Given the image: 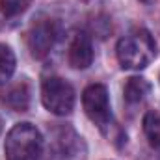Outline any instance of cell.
I'll use <instances>...</instances> for the list:
<instances>
[{
  "label": "cell",
  "mask_w": 160,
  "mask_h": 160,
  "mask_svg": "<svg viewBox=\"0 0 160 160\" xmlns=\"http://www.w3.org/2000/svg\"><path fill=\"white\" fill-rule=\"evenodd\" d=\"M116 54L123 69H143L153 62L157 43L145 28H138L121 38L116 47Z\"/></svg>",
  "instance_id": "cell-1"
},
{
  "label": "cell",
  "mask_w": 160,
  "mask_h": 160,
  "mask_svg": "<svg viewBox=\"0 0 160 160\" xmlns=\"http://www.w3.org/2000/svg\"><path fill=\"white\" fill-rule=\"evenodd\" d=\"M8 160H39L43 155V136L32 123H17L6 136Z\"/></svg>",
  "instance_id": "cell-2"
},
{
  "label": "cell",
  "mask_w": 160,
  "mask_h": 160,
  "mask_svg": "<svg viewBox=\"0 0 160 160\" xmlns=\"http://www.w3.org/2000/svg\"><path fill=\"white\" fill-rule=\"evenodd\" d=\"M82 106H84L86 116L101 128L102 134H106L110 138L112 136V128L116 127V123L112 119L110 99H108L106 86H102V84L88 86L84 89V93H82Z\"/></svg>",
  "instance_id": "cell-3"
},
{
  "label": "cell",
  "mask_w": 160,
  "mask_h": 160,
  "mask_svg": "<svg viewBox=\"0 0 160 160\" xmlns=\"http://www.w3.org/2000/svg\"><path fill=\"white\" fill-rule=\"evenodd\" d=\"M41 101L50 114L65 116L75 106V89L67 80L48 77L41 84Z\"/></svg>",
  "instance_id": "cell-4"
},
{
  "label": "cell",
  "mask_w": 160,
  "mask_h": 160,
  "mask_svg": "<svg viewBox=\"0 0 160 160\" xmlns=\"http://www.w3.org/2000/svg\"><path fill=\"white\" fill-rule=\"evenodd\" d=\"M50 155L54 160H84L86 145L75 128L60 125L50 132Z\"/></svg>",
  "instance_id": "cell-5"
},
{
  "label": "cell",
  "mask_w": 160,
  "mask_h": 160,
  "mask_svg": "<svg viewBox=\"0 0 160 160\" xmlns=\"http://www.w3.org/2000/svg\"><path fill=\"white\" fill-rule=\"evenodd\" d=\"M58 38H60V24L56 21H52V19L36 21L26 34V43H28L30 54L38 60H43L54 48Z\"/></svg>",
  "instance_id": "cell-6"
},
{
  "label": "cell",
  "mask_w": 160,
  "mask_h": 160,
  "mask_svg": "<svg viewBox=\"0 0 160 160\" xmlns=\"http://www.w3.org/2000/svg\"><path fill=\"white\" fill-rule=\"evenodd\" d=\"M67 60L73 69H88L93 62V45L91 38L84 32L75 34V38L69 43Z\"/></svg>",
  "instance_id": "cell-7"
},
{
  "label": "cell",
  "mask_w": 160,
  "mask_h": 160,
  "mask_svg": "<svg viewBox=\"0 0 160 160\" xmlns=\"http://www.w3.org/2000/svg\"><path fill=\"white\" fill-rule=\"evenodd\" d=\"M32 89H30V82L26 78L17 80L15 84H9L2 93H0V101L11 108L13 112H26L30 106V97Z\"/></svg>",
  "instance_id": "cell-8"
},
{
  "label": "cell",
  "mask_w": 160,
  "mask_h": 160,
  "mask_svg": "<svg viewBox=\"0 0 160 160\" xmlns=\"http://www.w3.org/2000/svg\"><path fill=\"white\" fill-rule=\"evenodd\" d=\"M151 93V84L142 77H130L123 88V99L128 106L142 104Z\"/></svg>",
  "instance_id": "cell-9"
},
{
  "label": "cell",
  "mask_w": 160,
  "mask_h": 160,
  "mask_svg": "<svg viewBox=\"0 0 160 160\" xmlns=\"http://www.w3.org/2000/svg\"><path fill=\"white\" fill-rule=\"evenodd\" d=\"M143 132H145V138L149 140L151 147L160 151V114L158 112H147L143 116Z\"/></svg>",
  "instance_id": "cell-10"
},
{
  "label": "cell",
  "mask_w": 160,
  "mask_h": 160,
  "mask_svg": "<svg viewBox=\"0 0 160 160\" xmlns=\"http://www.w3.org/2000/svg\"><path fill=\"white\" fill-rule=\"evenodd\" d=\"M15 73V54L8 45L0 43V86L8 84Z\"/></svg>",
  "instance_id": "cell-11"
},
{
  "label": "cell",
  "mask_w": 160,
  "mask_h": 160,
  "mask_svg": "<svg viewBox=\"0 0 160 160\" xmlns=\"http://www.w3.org/2000/svg\"><path fill=\"white\" fill-rule=\"evenodd\" d=\"M32 0H0V19H15L22 15Z\"/></svg>",
  "instance_id": "cell-12"
},
{
  "label": "cell",
  "mask_w": 160,
  "mask_h": 160,
  "mask_svg": "<svg viewBox=\"0 0 160 160\" xmlns=\"http://www.w3.org/2000/svg\"><path fill=\"white\" fill-rule=\"evenodd\" d=\"M140 2H143V4H151L153 0H140Z\"/></svg>",
  "instance_id": "cell-13"
},
{
  "label": "cell",
  "mask_w": 160,
  "mask_h": 160,
  "mask_svg": "<svg viewBox=\"0 0 160 160\" xmlns=\"http://www.w3.org/2000/svg\"><path fill=\"white\" fill-rule=\"evenodd\" d=\"M0 130H2V123H0Z\"/></svg>",
  "instance_id": "cell-14"
}]
</instances>
